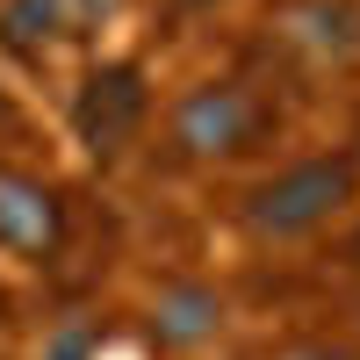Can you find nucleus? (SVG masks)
Wrapping results in <instances>:
<instances>
[{
  "label": "nucleus",
  "instance_id": "f257e3e1",
  "mask_svg": "<svg viewBox=\"0 0 360 360\" xmlns=\"http://www.w3.org/2000/svg\"><path fill=\"white\" fill-rule=\"evenodd\" d=\"M346 195H353V166L346 159H310V166L266 180L252 195V224L259 231H303V224L324 217V209H339Z\"/></svg>",
  "mask_w": 360,
  "mask_h": 360
},
{
  "label": "nucleus",
  "instance_id": "f03ea898",
  "mask_svg": "<svg viewBox=\"0 0 360 360\" xmlns=\"http://www.w3.org/2000/svg\"><path fill=\"white\" fill-rule=\"evenodd\" d=\"M137 115H144V79H137V65H108V72L86 79L72 123H79V144H86V152H123V137L137 130Z\"/></svg>",
  "mask_w": 360,
  "mask_h": 360
},
{
  "label": "nucleus",
  "instance_id": "7ed1b4c3",
  "mask_svg": "<svg viewBox=\"0 0 360 360\" xmlns=\"http://www.w3.org/2000/svg\"><path fill=\"white\" fill-rule=\"evenodd\" d=\"M173 137L188 144V152H238V144L252 137L245 86H195V94L180 101V115H173Z\"/></svg>",
  "mask_w": 360,
  "mask_h": 360
},
{
  "label": "nucleus",
  "instance_id": "20e7f679",
  "mask_svg": "<svg viewBox=\"0 0 360 360\" xmlns=\"http://www.w3.org/2000/svg\"><path fill=\"white\" fill-rule=\"evenodd\" d=\"M0 238L8 245H51L58 238V209H51V195L44 188H29V180H15V173H0Z\"/></svg>",
  "mask_w": 360,
  "mask_h": 360
},
{
  "label": "nucleus",
  "instance_id": "39448f33",
  "mask_svg": "<svg viewBox=\"0 0 360 360\" xmlns=\"http://www.w3.org/2000/svg\"><path fill=\"white\" fill-rule=\"evenodd\" d=\"M79 22V0H15L8 8V37L15 44H37V37H58V29Z\"/></svg>",
  "mask_w": 360,
  "mask_h": 360
},
{
  "label": "nucleus",
  "instance_id": "423d86ee",
  "mask_svg": "<svg viewBox=\"0 0 360 360\" xmlns=\"http://www.w3.org/2000/svg\"><path fill=\"white\" fill-rule=\"evenodd\" d=\"M209 324H217V295H202V288L166 295V310H159V332L166 339H202Z\"/></svg>",
  "mask_w": 360,
  "mask_h": 360
},
{
  "label": "nucleus",
  "instance_id": "0eeeda50",
  "mask_svg": "<svg viewBox=\"0 0 360 360\" xmlns=\"http://www.w3.org/2000/svg\"><path fill=\"white\" fill-rule=\"evenodd\" d=\"M295 22H310L303 37H317V44H332V51H339V44H353V15H346V8H303Z\"/></svg>",
  "mask_w": 360,
  "mask_h": 360
},
{
  "label": "nucleus",
  "instance_id": "6e6552de",
  "mask_svg": "<svg viewBox=\"0 0 360 360\" xmlns=\"http://www.w3.org/2000/svg\"><path fill=\"white\" fill-rule=\"evenodd\" d=\"M0 115H8V101H0Z\"/></svg>",
  "mask_w": 360,
  "mask_h": 360
}]
</instances>
